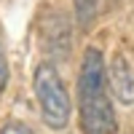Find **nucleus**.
<instances>
[{"label": "nucleus", "instance_id": "obj_3", "mask_svg": "<svg viewBox=\"0 0 134 134\" xmlns=\"http://www.w3.org/2000/svg\"><path fill=\"white\" fill-rule=\"evenodd\" d=\"M105 81L121 105H134V67L124 51H115L110 64H105Z\"/></svg>", "mask_w": 134, "mask_h": 134}, {"label": "nucleus", "instance_id": "obj_1", "mask_svg": "<svg viewBox=\"0 0 134 134\" xmlns=\"http://www.w3.org/2000/svg\"><path fill=\"white\" fill-rule=\"evenodd\" d=\"M78 124L83 134H118V115L115 105L107 94L105 81V57L97 46L83 51L81 67H78Z\"/></svg>", "mask_w": 134, "mask_h": 134}, {"label": "nucleus", "instance_id": "obj_5", "mask_svg": "<svg viewBox=\"0 0 134 134\" xmlns=\"http://www.w3.org/2000/svg\"><path fill=\"white\" fill-rule=\"evenodd\" d=\"M0 134H35L30 126H24L21 121H8V124L0 129Z\"/></svg>", "mask_w": 134, "mask_h": 134}, {"label": "nucleus", "instance_id": "obj_6", "mask_svg": "<svg viewBox=\"0 0 134 134\" xmlns=\"http://www.w3.org/2000/svg\"><path fill=\"white\" fill-rule=\"evenodd\" d=\"M8 86V59H5V51H3V43H0V97H3Z\"/></svg>", "mask_w": 134, "mask_h": 134}, {"label": "nucleus", "instance_id": "obj_2", "mask_svg": "<svg viewBox=\"0 0 134 134\" xmlns=\"http://www.w3.org/2000/svg\"><path fill=\"white\" fill-rule=\"evenodd\" d=\"M32 91H35L40 118L51 131H62L70 124L72 115V99L62 81V75L54 62H40L32 72Z\"/></svg>", "mask_w": 134, "mask_h": 134}, {"label": "nucleus", "instance_id": "obj_4", "mask_svg": "<svg viewBox=\"0 0 134 134\" xmlns=\"http://www.w3.org/2000/svg\"><path fill=\"white\" fill-rule=\"evenodd\" d=\"M75 5V21L81 30H88L97 19V11H99V0H72Z\"/></svg>", "mask_w": 134, "mask_h": 134}]
</instances>
